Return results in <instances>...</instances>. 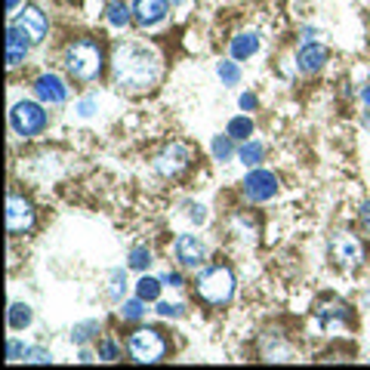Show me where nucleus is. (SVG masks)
Instances as JSON below:
<instances>
[{"instance_id": "obj_1", "label": "nucleus", "mask_w": 370, "mask_h": 370, "mask_svg": "<svg viewBox=\"0 0 370 370\" xmlns=\"http://www.w3.org/2000/svg\"><path fill=\"white\" fill-rule=\"evenodd\" d=\"M111 74H115V87L127 92H142L148 87H154L161 77V62L152 49L136 47V44H124L115 49L111 59Z\"/></svg>"}, {"instance_id": "obj_2", "label": "nucleus", "mask_w": 370, "mask_h": 370, "mask_svg": "<svg viewBox=\"0 0 370 370\" xmlns=\"http://www.w3.org/2000/svg\"><path fill=\"white\" fill-rule=\"evenodd\" d=\"M102 47L90 38H77L65 47V68L74 81H92L102 71Z\"/></svg>"}, {"instance_id": "obj_3", "label": "nucleus", "mask_w": 370, "mask_h": 370, "mask_svg": "<svg viewBox=\"0 0 370 370\" xmlns=\"http://www.w3.org/2000/svg\"><path fill=\"white\" fill-rule=\"evenodd\" d=\"M195 293L201 296L204 303H210V305L229 303L232 293H234V275L229 272V268H223V266H213L195 281Z\"/></svg>"}, {"instance_id": "obj_4", "label": "nucleus", "mask_w": 370, "mask_h": 370, "mask_svg": "<svg viewBox=\"0 0 370 370\" xmlns=\"http://www.w3.org/2000/svg\"><path fill=\"white\" fill-rule=\"evenodd\" d=\"M127 348H130L133 361H142V364H145V361L154 364V361H161L163 355H167V343H163V337L158 330H152V327H142V330L133 333Z\"/></svg>"}, {"instance_id": "obj_5", "label": "nucleus", "mask_w": 370, "mask_h": 370, "mask_svg": "<svg viewBox=\"0 0 370 370\" xmlns=\"http://www.w3.org/2000/svg\"><path fill=\"white\" fill-rule=\"evenodd\" d=\"M330 256L339 268L352 272V268H358L361 262H364V244H361L352 232H337L330 238Z\"/></svg>"}, {"instance_id": "obj_6", "label": "nucleus", "mask_w": 370, "mask_h": 370, "mask_svg": "<svg viewBox=\"0 0 370 370\" xmlns=\"http://www.w3.org/2000/svg\"><path fill=\"white\" fill-rule=\"evenodd\" d=\"M10 124L19 136H38L47 127V111L38 102H16L10 111Z\"/></svg>"}, {"instance_id": "obj_7", "label": "nucleus", "mask_w": 370, "mask_h": 370, "mask_svg": "<svg viewBox=\"0 0 370 370\" xmlns=\"http://www.w3.org/2000/svg\"><path fill=\"white\" fill-rule=\"evenodd\" d=\"M31 229H34L31 201H25V198H19V195H10V201H6V232H10V234H25Z\"/></svg>"}, {"instance_id": "obj_8", "label": "nucleus", "mask_w": 370, "mask_h": 370, "mask_svg": "<svg viewBox=\"0 0 370 370\" xmlns=\"http://www.w3.org/2000/svg\"><path fill=\"white\" fill-rule=\"evenodd\" d=\"M191 161V152L182 145V142H170L167 148L154 158V170H158L161 176H179L185 167H188Z\"/></svg>"}, {"instance_id": "obj_9", "label": "nucleus", "mask_w": 370, "mask_h": 370, "mask_svg": "<svg viewBox=\"0 0 370 370\" xmlns=\"http://www.w3.org/2000/svg\"><path fill=\"white\" fill-rule=\"evenodd\" d=\"M244 195L250 201H272L278 195V179L268 170H250L244 179Z\"/></svg>"}, {"instance_id": "obj_10", "label": "nucleus", "mask_w": 370, "mask_h": 370, "mask_svg": "<svg viewBox=\"0 0 370 370\" xmlns=\"http://www.w3.org/2000/svg\"><path fill=\"white\" fill-rule=\"evenodd\" d=\"M176 259H179L182 268H198L207 259V247L198 234H179L176 238Z\"/></svg>"}, {"instance_id": "obj_11", "label": "nucleus", "mask_w": 370, "mask_h": 370, "mask_svg": "<svg viewBox=\"0 0 370 370\" xmlns=\"http://www.w3.org/2000/svg\"><path fill=\"white\" fill-rule=\"evenodd\" d=\"M13 25H16L31 44H40V40L47 38V16L38 10V6H22V13L16 16Z\"/></svg>"}, {"instance_id": "obj_12", "label": "nucleus", "mask_w": 370, "mask_h": 370, "mask_svg": "<svg viewBox=\"0 0 370 370\" xmlns=\"http://www.w3.org/2000/svg\"><path fill=\"white\" fill-rule=\"evenodd\" d=\"M34 92H38V99L47 105H62L68 99V87L59 74H40L38 81H34Z\"/></svg>"}, {"instance_id": "obj_13", "label": "nucleus", "mask_w": 370, "mask_h": 370, "mask_svg": "<svg viewBox=\"0 0 370 370\" xmlns=\"http://www.w3.org/2000/svg\"><path fill=\"white\" fill-rule=\"evenodd\" d=\"M31 47H34V44L25 38L22 31H19L16 25L6 28V65H10V68L22 65L25 56H28V49H31Z\"/></svg>"}, {"instance_id": "obj_14", "label": "nucleus", "mask_w": 370, "mask_h": 370, "mask_svg": "<svg viewBox=\"0 0 370 370\" xmlns=\"http://www.w3.org/2000/svg\"><path fill=\"white\" fill-rule=\"evenodd\" d=\"M170 10V0H136L133 3V19L139 25H158Z\"/></svg>"}, {"instance_id": "obj_15", "label": "nucleus", "mask_w": 370, "mask_h": 370, "mask_svg": "<svg viewBox=\"0 0 370 370\" xmlns=\"http://www.w3.org/2000/svg\"><path fill=\"white\" fill-rule=\"evenodd\" d=\"M324 62H327V49L321 44H305L300 53H296V68L305 71V74H315V71H321Z\"/></svg>"}, {"instance_id": "obj_16", "label": "nucleus", "mask_w": 370, "mask_h": 370, "mask_svg": "<svg viewBox=\"0 0 370 370\" xmlns=\"http://www.w3.org/2000/svg\"><path fill=\"white\" fill-rule=\"evenodd\" d=\"M259 49V38H256L253 31H244L238 34V38H232V59H250V56Z\"/></svg>"}, {"instance_id": "obj_17", "label": "nucleus", "mask_w": 370, "mask_h": 370, "mask_svg": "<svg viewBox=\"0 0 370 370\" xmlns=\"http://www.w3.org/2000/svg\"><path fill=\"white\" fill-rule=\"evenodd\" d=\"M105 19H108V25L124 28L130 22V6H127V0H111L108 10H105Z\"/></svg>"}, {"instance_id": "obj_18", "label": "nucleus", "mask_w": 370, "mask_h": 370, "mask_svg": "<svg viewBox=\"0 0 370 370\" xmlns=\"http://www.w3.org/2000/svg\"><path fill=\"white\" fill-rule=\"evenodd\" d=\"M31 324V309L25 303H13L10 305V327L13 330H25Z\"/></svg>"}, {"instance_id": "obj_19", "label": "nucleus", "mask_w": 370, "mask_h": 370, "mask_svg": "<svg viewBox=\"0 0 370 370\" xmlns=\"http://www.w3.org/2000/svg\"><path fill=\"white\" fill-rule=\"evenodd\" d=\"M262 154H266V148L259 145V142H244V148L238 152V158L244 167H256V163L262 161Z\"/></svg>"}, {"instance_id": "obj_20", "label": "nucleus", "mask_w": 370, "mask_h": 370, "mask_svg": "<svg viewBox=\"0 0 370 370\" xmlns=\"http://www.w3.org/2000/svg\"><path fill=\"white\" fill-rule=\"evenodd\" d=\"M161 284L163 281H154V278H142V281L136 284V293H139V300H145V303H154L161 296Z\"/></svg>"}, {"instance_id": "obj_21", "label": "nucleus", "mask_w": 370, "mask_h": 370, "mask_svg": "<svg viewBox=\"0 0 370 370\" xmlns=\"http://www.w3.org/2000/svg\"><path fill=\"white\" fill-rule=\"evenodd\" d=\"M348 305H343V303H337L333 309H324V305H318V318L327 324V327H333V321H346V315H348Z\"/></svg>"}, {"instance_id": "obj_22", "label": "nucleus", "mask_w": 370, "mask_h": 370, "mask_svg": "<svg viewBox=\"0 0 370 370\" xmlns=\"http://www.w3.org/2000/svg\"><path fill=\"white\" fill-rule=\"evenodd\" d=\"M225 133H229L232 139H247L253 133V120L250 118H232V124Z\"/></svg>"}, {"instance_id": "obj_23", "label": "nucleus", "mask_w": 370, "mask_h": 370, "mask_svg": "<svg viewBox=\"0 0 370 370\" xmlns=\"http://www.w3.org/2000/svg\"><path fill=\"white\" fill-rule=\"evenodd\" d=\"M99 330V321H83V324H74V330H71V339H74L77 346H83V343H90L92 339V333Z\"/></svg>"}, {"instance_id": "obj_24", "label": "nucleus", "mask_w": 370, "mask_h": 370, "mask_svg": "<svg viewBox=\"0 0 370 370\" xmlns=\"http://www.w3.org/2000/svg\"><path fill=\"white\" fill-rule=\"evenodd\" d=\"M232 142H234V139L229 136V133H225V136H216V139H213V158H216V161H229L232 152H234Z\"/></svg>"}, {"instance_id": "obj_25", "label": "nucleus", "mask_w": 370, "mask_h": 370, "mask_svg": "<svg viewBox=\"0 0 370 370\" xmlns=\"http://www.w3.org/2000/svg\"><path fill=\"white\" fill-rule=\"evenodd\" d=\"M219 77H223V83L225 87H234V83L241 81V68H238V62H219Z\"/></svg>"}, {"instance_id": "obj_26", "label": "nucleus", "mask_w": 370, "mask_h": 370, "mask_svg": "<svg viewBox=\"0 0 370 370\" xmlns=\"http://www.w3.org/2000/svg\"><path fill=\"white\" fill-rule=\"evenodd\" d=\"M148 266H152V253H148V247H133L130 250V268L145 272Z\"/></svg>"}, {"instance_id": "obj_27", "label": "nucleus", "mask_w": 370, "mask_h": 370, "mask_svg": "<svg viewBox=\"0 0 370 370\" xmlns=\"http://www.w3.org/2000/svg\"><path fill=\"white\" fill-rule=\"evenodd\" d=\"M120 315H124L127 321H139V318L145 315V300H130V303H124Z\"/></svg>"}, {"instance_id": "obj_28", "label": "nucleus", "mask_w": 370, "mask_h": 370, "mask_svg": "<svg viewBox=\"0 0 370 370\" xmlns=\"http://www.w3.org/2000/svg\"><path fill=\"white\" fill-rule=\"evenodd\" d=\"M25 361H28V364H47V361H53V355H49L47 348H40V346H28L25 348Z\"/></svg>"}, {"instance_id": "obj_29", "label": "nucleus", "mask_w": 370, "mask_h": 370, "mask_svg": "<svg viewBox=\"0 0 370 370\" xmlns=\"http://www.w3.org/2000/svg\"><path fill=\"white\" fill-rule=\"evenodd\" d=\"M124 284H127L124 272H115V275H111V287H108V296H111V300H120V293H124Z\"/></svg>"}, {"instance_id": "obj_30", "label": "nucleus", "mask_w": 370, "mask_h": 370, "mask_svg": "<svg viewBox=\"0 0 370 370\" xmlns=\"http://www.w3.org/2000/svg\"><path fill=\"white\" fill-rule=\"evenodd\" d=\"M6 358H10V361H22L25 358V346H19L16 339H10V343H6Z\"/></svg>"}, {"instance_id": "obj_31", "label": "nucleus", "mask_w": 370, "mask_h": 370, "mask_svg": "<svg viewBox=\"0 0 370 370\" xmlns=\"http://www.w3.org/2000/svg\"><path fill=\"white\" fill-rule=\"evenodd\" d=\"M158 315H161V318H179V315H182V305L161 303V305H158Z\"/></svg>"}, {"instance_id": "obj_32", "label": "nucleus", "mask_w": 370, "mask_h": 370, "mask_svg": "<svg viewBox=\"0 0 370 370\" xmlns=\"http://www.w3.org/2000/svg\"><path fill=\"white\" fill-rule=\"evenodd\" d=\"M99 355H102L105 361H115L118 358V346L115 343H102V346H99Z\"/></svg>"}, {"instance_id": "obj_33", "label": "nucleus", "mask_w": 370, "mask_h": 370, "mask_svg": "<svg viewBox=\"0 0 370 370\" xmlns=\"http://www.w3.org/2000/svg\"><path fill=\"white\" fill-rule=\"evenodd\" d=\"M161 281L167 284V287H179V284H182V275H173V272H170V275H163Z\"/></svg>"}, {"instance_id": "obj_34", "label": "nucleus", "mask_w": 370, "mask_h": 370, "mask_svg": "<svg viewBox=\"0 0 370 370\" xmlns=\"http://www.w3.org/2000/svg\"><path fill=\"white\" fill-rule=\"evenodd\" d=\"M77 108H81V115L87 118V115H92V108H96V102H92V99H83V102L77 105Z\"/></svg>"}, {"instance_id": "obj_35", "label": "nucleus", "mask_w": 370, "mask_h": 370, "mask_svg": "<svg viewBox=\"0 0 370 370\" xmlns=\"http://www.w3.org/2000/svg\"><path fill=\"white\" fill-rule=\"evenodd\" d=\"M253 105H256V96H250V92H244V96H241V108H253Z\"/></svg>"}, {"instance_id": "obj_36", "label": "nucleus", "mask_w": 370, "mask_h": 370, "mask_svg": "<svg viewBox=\"0 0 370 370\" xmlns=\"http://www.w3.org/2000/svg\"><path fill=\"white\" fill-rule=\"evenodd\" d=\"M361 223H364L367 229H370V201L364 204V207H361Z\"/></svg>"}, {"instance_id": "obj_37", "label": "nucleus", "mask_w": 370, "mask_h": 370, "mask_svg": "<svg viewBox=\"0 0 370 370\" xmlns=\"http://www.w3.org/2000/svg\"><path fill=\"white\" fill-rule=\"evenodd\" d=\"M16 6H19V0H6V10H10V13L16 10Z\"/></svg>"}, {"instance_id": "obj_38", "label": "nucleus", "mask_w": 370, "mask_h": 370, "mask_svg": "<svg viewBox=\"0 0 370 370\" xmlns=\"http://www.w3.org/2000/svg\"><path fill=\"white\" fill-rule=\"evenodd\" d=\"M364 102H367V105H370V87H367V90H364Z\"/></svg>"}, {"instance_id": "obj_39", "label": "nucleus", "mask_w": 370, "mask_h": 370, "mask_svg": "<svg viewBox=\"0 0 370 370\" xmlns=\"http://www.w3.org/2000/svg\"><path fill=\"white\" fill-rule=\"evenodd\" d=\"M170 3H182V0H170Z\"/></svg>"}]
</instances>
